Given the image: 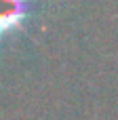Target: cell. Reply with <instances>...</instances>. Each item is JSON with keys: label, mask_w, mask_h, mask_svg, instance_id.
Instances as JSON below:
<instances>
[{"label": "cell", "mask_w": 118, "mask_h": 120, "mask_svg": "<svg viewBox=\"0 0 118 120\" xmlns=\"http://www.w3.org/2000/svg\"><path fill=\"white\" fill-rule=\"evenodd\" d=\"M27 0H0V38L13 34L25 23Z\"/></svg>", "instance_id": "1"}]
</instances>
